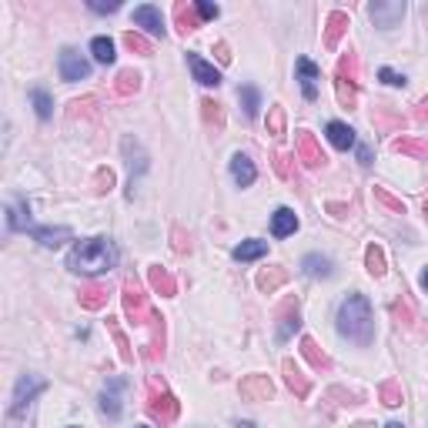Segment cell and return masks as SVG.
Returning a JSON list of instances; mask_svg holds the SVG:
<instances>
[{
    "instance_id": "1",
    "label": "cell",
    "mask_w": 428,
    "mask_h": 428,
    "mask_svg": "<svg viewBox=\"0 0 428 428\" xmlns=\"http://www.w3.org/2000/svg\"><path fill=\"white\" fill-rule=\"evenodd\" d=\"M338 335H345L348 341L368 348L375 341V318H372V305L365 295H348L338 308Z\"/></svg>"
},
{
    "instance_id": "2",
    "label": "cell",
    "mask_w": 428,
    "mask_h": 428,
    "mask_svg": "<svg viewBox=\"0 0 428 428\" xmlns=\"http://www.w3.org/2000/svg\"><path fill=\"white\" fill-rule=\"evenodd\" d=\"M117 264V248L111 238H87L77 241L74 251L67 255V268L74 275H104Z\"/></svg>"
},
{
    "instance_id": "3",
    "label": "cell",
    "mask_w": 428,
    "mask_h": 428,
    "mask_svg": "<svg viewBox=\"0 0 428 428\" xmlns=\"http://www.w3.org/2000/svg\"><path fill=\"white\" fill-rule=\"evenodd\" d=\"M335 94H338V104L348 108V111L358 104V54L354 51H345V54L338 57Z\"/></svg>"
},
{
    "instance_id": "4",
    "label": "cell",
    "mask_w": 428,
    "mask_h": 428,
    "mask_svg": "<svg viewBox=\"0 0 428 428\" xmlns=\"http://www.w3.org/2000/svg\"><path fill=\"white\" fill-rule=\"evenodd\" d=\"M148 411H151V418L161 422V425L178 422V411H181V402L164 388V382H161L157 375H151L148 378Z\"/></svg>"
},
{
    "instance_id": "5",
    "label": "cell",
    "mask_w": 428,
    "mask_h": 428,
    "mask_svg": "<svg viewBox=\"0 0 428 428\" xmlns=\"http://www.w3.org/2000/svg\"><path fill=\"white\" fill-rule=\"evenodd\" d=\"M44 388H47L44 378H37V375H20L17 385H14V395H10V405H7V422H14L17 415H24V411L31 409V402Z\"/></svg>"
},
{
    "instance_id": "6",
    "label": "cell",
    "mask_w": 428,
    "mask_h": 428,
    "mask_svg": "<svg viewBox=\"0 0 428 428\" xmlns=\"http://www.w3.org/2000/svg\"><path fill=\"white\" fill-rule=\"evenodd\" d=\"M121 301H124V315L130 318V325H148L151 308H148V298H144V291H141L137 278L124 281V288H121Z\"/></svg>"
},
{
    "instance_id": "7",
    "label": "cell",
    "mask_w": 428,
    "mask_h": 428,
    "mask_svg": "<svg viewBox=\"0 0 428 428\" xmlns=\"http://www.w3.org/2000/svg\"><path fill=\"white\" fill-rule=\"evenodd\" d=\"M405 0H375L368 3V17H372L375 27H382V31H391V27H398L402 17H405Z\"/></svg>"
},
{
    "instance_id": "8",
    "label": "cell",
    "mask_w": 428,
    "mask_h": 428,
    "mask_svg": "<svg viewBox=\"0 0 428 428\" xmlns=\"http://www.w3.org/2000/svg\"><path fill=\"white\" fill-rule=\"evenodd\" d=\"M275 321H278V328H275V338H278V341H288V338L301 328V305H298V298H295V295H291V298H284L278 305Z\"/></svg>"
},
{
    "instance_id": "9",
    "label": "cell",
    "mask_w": 428,
    "mask_h": 428,
    "mask_svg": "<svg viewBox=\"0 0 428 428\" xmlns=\"http://www.w3.org/2000/svg\"><path fill=\"white\" fill-rule=\"evenodd\" d=\"M295 151H298V161L305 164L308 171H318L328 164V157H325V151L318 144V137L311 130H298V137H295Z\"/></svg>"
},
{
    "instance_id": "10",
    "label": "cell",
    "mask_w": 428,
    "mask_h": 428,
    "mask_svg": "<svg viewBox=\"0 0 428 428\" xmlns=\"http://www.w3.org/2000/svg\"><path fill=\"white\" fill-rule=\"evenodd\" d=\"M57 67H60V77H64L67 84H74V80H84V77L91 74V64H87L84 57L77 54L74 47H64V51H60V60H57Z\"/></svg>"
},
{
    "instance_id": "11",
    "label": "cell",
    "mask_w": 428,
    "mask_h": 428,
    "mask_svg": "<svg viewBox=\"0 0 428 428\" xmlns=\"http://www.w3.org/2000/svg\"><path fill=\"white\" fill-rule=\"evenodd\" d=\"M238 395L244 402H268L275 395V385L268 375H244L241 385H238Z\"/></svg>"
},
{
    "instance_id": "12",
    "label": "cell",
    "mask_w": 428,
    "mask_h": 428,
    "mask_svg": "<svg viewBox=\"0 0 428 428\" xmlns=\"http://www.w3.org/2000/svg\"><path fill=\"white\" fill-rule=\"evenodd\" d=\"M148 325H151V341L144 345V358L148 361H161L164 358V341H168V335H164V315L161 311H151Z\"/></svg>"
},
{
    "instance_id": "13",
    "label": "cell",
    "mask_w": 428,
    "mask_h": 428,
    "mask_svg": "<svg viewBox=\"0 0 428 428\" xmlns=\"http://www.w3.org/2000/svg\"><path fill=\"white\" fill-rule=\"evenodd\" d=\"M281 375H284V385H288V391H291L295 398H301V402H305V398L311 395V382H308V375L301 372L291 358H284V361H281Z\"/></svg>"
},
{
    "instance_id": "14",
    "label": "cell",
    "mask_w": 428,
    "mask_h": 428,
    "mask_svg": "<svg viewBox=\"0 0 428 428\" xmlns=\"http://www.w3.org/2000/svg\"><path fill=\"white\" fill-rule=\"evenodd\" d=\"M111 298V288L104 284V281H91V284H84L80 291H77V301H80V308L84 311H101L104 305Z\"/></svg>"
},
{
    "instance_id": "15",
    "label": "cell",
    "mask_w": 428,
    "mask_h": 428,
    "mask_svg": "<svg viewBox=\"0 0 428 428\" xmlns=\"http://www.w3.org/2000/svg\"><path fill=\"white\" fill-rule=\"evenodd\" d=\"M348 27H352L348 14H345V10H332V14H328V20H325V47H328V51H335L338 40L348 34Z\"/></svg>"
},
{
    "instance_id": "16",
    "label": "cell",
    "mask_w": 428,
    "mask_h": 428,
    "mask_svg": "<svg viewBox=\"0 0 428 428\" xmlns=\"http://www.w3.org/2000/svg\"><path fill=\"white\" fill-rule=\"evenodd\" d=\"M134 24H137V27H144V31H148V34H154V37H164V20H161V10H157V7H151V3L134 7Z\"/></svg>"
},
{
    "instance_id": "17",
    "label": "cell",
    "mask_w": 428,
    "mask_h": 428,
    "mask_svg": "<svg viewBox=\"0 0 428 428\" xmlns=\"http://www.w3.org/2000/svg\"><path fill=\"white\" fill-rule=\"evenodd\" d=\"M148 281L161 298H174V295H178V281H174V275H171L168 268H161V264H151L148 268Z\"/></svg>"
},
{
    "instance_id": "18",
    "label": "cell",
    "mask_w": 428,
    "mask_h": 428,
    "mask_svg": "<svg viewBox=\"0 0 428 428\" xmlns=\"http://www.w3.org/2000/svg\"><path fill=\"white\" fill-rule=\"evenodd\" d=\"M187 67H191L194 80L205 84V87H218V84H221V74L214 71V64H207L201 54H187Z\"/></svg>"
},
{
    "instance_id": "19",
    "label": "cell",
    "mask_w": 428,
    "mask_h": 428,
    "mask_svg": "<svg viewBox=\"0 0 428 428\" xmlns=\"http://www.w3.org/2000/svg\"><path fill=\"white\" fill-rule=\"evenodd\" d=\"M231 178H234V185H238V187H251V185H255V178H258L255 161H251L248 154H241V151L231 157Z\"/></svg>"
},
{
    "instance_id": "20",
    "label": "cell",
    "mask_w": 428,
    "mask_h": 428,
    "mask_svg": "<svg viewBox=\"0 0 428 428\" xmlns=\"http://www.w3.org/2000/svg\"><path fill=\"white\" fill-rule=\"evenodd\" d=\"M288 268H281V264H271V268H264V271H258V278H255V284H258V291H264V295H275L281 284H288Z\"/></svg>"
},
{
    "instance_id": "21",
    "label": "cell",
    "mask_w": 428,
    "mask_h": 428,
    "mask_svg": "<svg viewBox=\"0 0 428 428\" xmlns=\"http://www.w3.org/2000/svg\"><path fill=\"white\" fill-rule=\"evenodd\" d=\"M121 391H124V378H111L108 388L101 391V411L108 418H121Z\"/></svg>"
},
{
    "instance_id": "22",
    "label": "cell",
    "mask_w": 428,
    "mask_h": 428,
    "mask_svg": "<svg viewBox=\"0 0 428 428\" xmlns=\"http://www.w3.org/2000/svg\"><path fill=\"white\" fill-rule=\"evenodd\" d=\"M301 354L308 358V365H311L315 372H332V358H328V352H325L311 335L301 338Z\"/></svg>"
},
{
    "instance_id": "23",
    "label": "cell",
    "mask_w": 428,
    "mask_h": 428,
    "mask_svg": "<svg viewBox=\"0 0 428 428\" xmlns=\"http://www.w3.org/2000/svg\"><path fill=\"white\" fill-rule=\"evenodd\" d=\"M174 24H178V31L181 34H194L198 27H201V17H198V10H194V3H187V0H178L174 3Z\"/></svg>"
},
{
    "instance_id": "24",
    "label": "cell",
    "mask_w": 428,
    "mask_h": 428,
    "mask_svg": "<svg viewBox=\"0 0 428 428\" xmlns=\"http://www.w3.org/2000/svg\"><path fill=\"white\" fill-rule=\"evenodd\" d=\"M31 234H34V241H40L44 248H60L64 241H71V238H74V231H71V228H64V224H57V228H51V224H47V228H34Z\"/></svg>"
},
{
    "instance_id": "25",
    "label": "cell",
    "mask_w": 428,
    "mask_h": 428,
    "mask_svg": "<svg viewBox=\"0 0 428 428\" xmlns=\"http://www.w3.org/2000/svg\"><path fill=\"white\" fill-rule=\"evenodd\" d=\"M295 67H298V80H301V94H305V101H315V97H318L315 80H318V74H321V71H318L308 57H298V64H295Z\"/></svg>"
},
{
    "instance_id": "26",
    "label": "cell",
    "mask_w": 428,
    "mask_h": 428,
    "mask_svg": "<svg viewBox=\"0 0 428 428\" xmlns=\"http://www.w3.org/2000/svg\"><path fill=\"white\" fill-rule=\"evenodd\" d=\"M298 231V214L291 211V207H278L275 214H271V234L275 238H288V234H295Z\"/></svg>"
},
{
    "instance_id": "27",
    "label": "cell",
    "mask_w": 428,
    "mask_h": 428,
    "mask_svg": "<svg viewBox=\"0 0 428 428\" xmlns=\"http://www.w3.org/2000/svg\"><path fill=\"white\" fill-rule=\"evenodd\" d=\"M395 154H409L415 161H428V141L425 137H395L391 141Z\"/></svg>"
},
{
    "instance_id": "28",
    "label": "cell",
    "mask_w": 428,
    "mask_h": 428,
    "mask_svg": "<svg viewBox=\"0 0 428 428\" xmlns=\"http://www.w3.org/2000/svg\"><path fill=\"white\" fill-rule=\"evenodd\" d=\"M301 271H305L308 278H332V275H335L332 261L325 258V255H305V258H301Z\"/></svg>"
},
{
    "instance_id": "29",
    "label": "cell",
    "mask_w": 428,
    "mask_h": 428,
    "mask_svg": "<svg viewBox=\"0 0 428 428\" xmlns=\"http://www.w3.org/2000/svg\"><path fill=\"white\" fill-rule=\"evenodd\" d=\"M268 255V241H261V238H248V241H241L234 251H231V258L234 261H258Z\"/></svg>"
},
{
    "instance_id": "30",
    "label": "cell",
    "mask_w": 428,
    "mask_h": 428,
    "mask_svg": "<svg viewBox=\"0 0 428 428\" xmlns=\"http://www.w3.org/2000/svg\"><path fill=\"white\" fill-rule=\"evenodd\" d=\"M27 224H31V205L24 198H17L14 205L7 207V228L10 231H27Z\"/></svg>"
},
{
    "instance_id": "31",
    "label": "cell",
    "mask_w": 428,
    "mask_h": 428,
    "mask_svg": "<svg viewBox=\"0 0 428 428\" xmlns=\"http://www.w3.org/2000/svg\"><path fill=\"white\" fill-rule=\"evenodd\" d=\"M141 91V74L137 71H121V74L114 77V94L117 97H130V94H137Z\"/></svg>"
},
{
    "instance_id": "32",
    "label": "cell",
    "mask_w": 428,
    "mask_h": 428,
    "mask_svg": "<svg viewBox=\"0 0 428 428\" xmlns=\"http://www.w3.org/2000/svg\"><path fill=\"white\" fill-rule=\"evenodd\" d=\"M328 141H332L338 151H348V148H354V130L348 128V124H341V121H332V124H328Z\"/></svg>"
},
{
    "instance_id": "33",
    "label": "cell",
    "mask_w": 428,
    "mask_h": 428,
    "mask_svg": "<svg viewBox=\"0 0 428 428\" xmlns=\"http://www.w3.org/2000/svg\"><path fill=\"white\" fill-rule=\"evenodd\" d=\"M365 271H368L372 278H382V275L388 271V264H385V251H382L378 244H368V248H365Z\"/></svg>"
},
{
    "instance_id": "34",
    "label": "cell",
    "mask_w": 428,
    "mask_h": 428,
    "mask_svg": "<svg viewBox=\"0 0 428 428\" xmlns=\"http://www.w3.org/2000/svg\"><path fill=\"white\" fill-rule=\"evenodd\" d=\"M378 402H382V405H388V409H398V405H402V402H405V391H402V385H398V382H382V385H378Z\"/></svg>"
},
{
    "instance_id": "35",
    "label": "cell",
    "mask_w": 428,
    "mask_h": 428,
    "mask_svg": "<svg viewBox=\"0 0 428 428\" xmlns=\"http://www.w3.org/2000/svg\"><path fill=\"white\" fill-rule=\"evenodd\" d=\"M108 332H111L114 345H117V352H121V361L128 365V361H134V352H130V341L128 335L121 332V325H117V318H108Z\"/></svg>"
},
{
    "instance_id": "36",
    "label": "cell",
    "mask_w": 428,
    "mask_h": 428,
    "mask_svg": "<svg viewBox=\"0 0 428 428\" xmlns=\"http://www.w3.org/2000/svg\"><path fill=\"white\" fill-rule=\"evenodd\" d=\"M268 134L278 137V141L288 134V117H284V108H281V104H271V108H268Z\"/></svg>"
},
{
    "instance_id": "37",
    "label": "cell",
    "mask_w": 428,
    "mask_h": 428,
    "mask_svg": "<svg viewBox=\"0 0 428 428\" xmlns=\"http://www.w3.org/2000/svg\"><path fill=\"white\" fill-rule=\"evenodd\" d=\"M201 117H205L207 128H214V130H221V128H224V111H221V104H218V101H211V97H205V101H201Z\"/></svg>"
},
{
    "instance_id": "38",
    "label": "cell",
    "mask_w": 428,
    "mask_h": 428,
    "mask_svg": "<svg viewBox=\"0 0 428 428\" xmlns=\"http://www.w3.org/2000/svg\"><path fill=\"white\" fill-rule=\"evenodd\" d=\"M238 101H241V108H244V114H248V117H258V108H261L258 87H251V84L238 87Z\"/></svg>"
},
{
    "instance_id": "39",
    "label": "cell",
    "mask_w": 428,
    "mask_h": 428,
    "mask_svg": "<svg viewBox=\"0 0 428 428\" xmlns=\"http://www.w3.org/2000/svg\"><path fill=\"white\" fill-rule=\"evenodd\" d=\"M91 54L97 64H114V40L111 37H94L91 40Z\"/></svg>"
},
{
    "instance_id": "40",
    "label": "cell",
    "mask_w": 428,
    "mask_h": 428,
    "mask_svg": "<svg viewBox=\"0 0 428 428\" xmlns=\"http://www.w3.org/2000/svg\"><path fill=\"white\" fill-rule=\"evenodd\" d=\"M124 47H128L130 54H141V57H151V54H154L151 40L144 37V34H137V31H128V34H124Z\"/></svg>"
},
{
    "instance_id": "41",
    "label": "cell",
    "mask_w": 428,
    "mask_h": 428,
    "mask_svg": "<svg viewBox=\"0 0 428 428\" xmlns=\"http://www.w3.org/2000/svg\"><path fill=\"white\" fill-rule=\"evenodd\" d=\"M31 101H34V108H37L40 121H47V117L54 114V101H51V94L44 91V87H34V91H31Z\"/></svg>"
},
{
    "instance_id": "42",
    "label": "cell",
    "mask_w": 428,
    "mask_h": 428,
    "mask_svg": "<svg viewBox=\"0 0 428 428\" xmlns=\"http://www.w3.org/2000/svg\"><path fill=\"white\" fill-rule=\"evenodd\" d=\"M114 181H117V178H114V171H111V168H97V171H94L91 191L97 194V198H101V194H108V191L114 187Z\"/></svg>"
},
{
    "instance_id": "43",
    "label": "cell",
    "mask_w": 428,
    "mask_h": 428,
    "mask_svg": "<svg viewBox=\"0 0 428 428\" xmlns=\"http://www.w3.org/2000/svg\"><path fill=\"white\" fill-rule=\"evenodd\" d=\"M375 201L382 207H388L391 214H405V201L402 198H395L391 191H385V187H375Z\"/></svg>"
},
{
    "instance_id": "44",
    "label": "cell",
    "mask_w": 428,
    "mask_h": 428,
    "mask_svg": "<svg viewBox=\"0 0 428 428\" xmlns=\"http://www.w3.org/2000/svg\"><path fill=\"white\" fill-rule=\"evenodd\" d=\"M171 248H174L178 255H191V248H194V244H191V234H187L181 224L171 228Z\"/></svg>"
},
{
    "instance_id": "45",
    "label": "cell",
    "mask_w": 428,
    "mask_h": 428,
    "mask_svg": "<svg viewBox=\"0 0 428 428\" xmlns=\"http://www.w3.org/2000/svg\"><path fill=\"white\" fill-rule=\"evenodd\" d=\"M391 318L398 321V325H405V328H411L415 325V315H411V305L405 298H398V301H391Z\"/></svg>"
},
{
    "instance_id": "46",
    "label": "cell",
    "mask_w": 428,
    "mask_h": 428,
    "mask_svg": "<svg viewBox=\"0 0 428 428\" xmlns=\"http://www.w3.org/2000/svg\"><path fill=\"white\" fill-rule=\"evenodd\" d=\"M291 161H295L291 154H278V157H275V171H278L281 181H291V178H295V174H291Z\"/></svg>"
},
{
    "instance_id": "47",
    "label": "cell",
    "mask_w": 428,
    "mask_h": 428,
    "mask_svg": "<svg viewBox=\"0 0 428 428\" xmlns=\"http://www.w3.org/2000/svg\"><path fill=\"white\" fill-rule=\"evenodd\" d=\"M194 10H198L201 20H218V14H221V7H218V3H207V0H198Z\"/></svg>"
},
{
    "instance_id": "48",
    "label": "cell",
    "mask_w": 428,
    "mask_h": 428,
    "mask_svg": "<svg viewBox=\"0 0 428 428\" xmlns=\"http://www.w3.org/2000/svg\"><path fill=\"white\" fill-rule=\"evenodd\" d=\"M378 77H382L388 87H405V84H409V80H405V74H395L391 67H382V71H378Z\"/></svg>"
},
{
    "instance_id": "49",
    "label": "cell",
    "mask_w": 428,
    "mask_h": 428,
    "mask_svg": "<svg viewBox=\"0 0 428 428\" xmlns=\"http://www.w3.org/2000/svg\"><path fill=\"white\" fill-rule=\"evenodd\" d=\"M91 108H94V97H84V101H71V104H67V114H71V117H80V114H91Z\"/></svg>"
},
{
    "instance_id": "50",
    "label": "cell",
    "mask_w": 428,
    "mask_h": 428,
    "mask_svg": "<svg viewBox=\"0 0 428 428\" xmlns=\"http://www.w3.org/2000/svg\"><path fill=\"white\" fill-rule=\"evenodd\" d=\"M87 7H91L94 14H114V10H117L121 3H117V0H108V3H104V0H91Z\"/></svg>"
},
{
    "instance_id": "51",
    "label": "cell",
    "mask_w": 428,
    "mask_h": 428,
    "mask_svg": "<svg viewBox=\"0 0 428 428\" xmlns=\"http://www.w3.org/2000/svg\"><path fill=\"white\" fill-rule=\"evenodd\" d=\"M325 211H328L332 218H348V214H352V207L341 205V201H328V205H325Z\"/></svg>"
},
{
    "instance_id": "52",
    "label": "cell",
    "mask_w": 428,
    "mask_h": 428,
    "mask_svg": "<svg viewBox=\"0 0 428 428\" xmlns=\"http://www.w3.org/2000/svg\"><path fill=\"white\" fill-rule=\"evenodd\" d=\"M214 57H218L221 64H231V47H228L224 40H218V44H214Z\"/></svg>"
},
{
    "instance_id": "53",
    "label": "cell",
    "mask_w": 428,
    "mask_h": 428,
    "mask_svg": "<svg viewBox=\"0 0 428 428\" xmlns=\"http://www.w3.org/2000/svg\"><path fill=\"white\" fill-rule=\"evenodd\" d=\"M415 121H418V124H428V97H422V101L415 104Z\"/></svg>"
},
{
    "instance_id": "54",
    "label": "cell",
    "mask_w": 428,
    "mask_h": 428,
    "mask_svg": "<svg viewBox=\"0 0 428 428\" xmlns=\"http://www.w3.org/2000/svg\"><path fill=\"white\" fill-rule=\"evenodd\" d=\"M358 164H361V168L372 164V148H368V144H358Z\"/></svg>"
},
{
    "instance_id": "55",
    "label": "cell",
    "mask_w": 428,
    "mask_h": 428,
    "mask_svg": "<svg viewBox=\"0 0 428 428\" xmlns=\"http://www.w3.org/2000/svg\"><path fill=\"white\" fill-rule=\"evenodd\" d=\"M418 284H422V288L428 291V264H425V271H422V278H418Z\"/></svg>"
},
{
    "instance_id": "56",
    "label": "cell",
    "mask_w": 428,
    "mask_h": 428,
    "mask_svg": "<svg viewBox=\"0 0 428 428\" xmlns=\"http://www.w3.org/2000/svg\"><path fill=\"white\" fill-rule=\"evenodd\" d=\"M234 428H258V425H255V422H238Z\"/></svg>"
},
{
    "instance_id": "57",
    "label": "cell",
    "mask_w": 428,
    "mask_h": 428,
    "mask_svg": "<svg viewBox=\"0 0 428 428\" xmlns=\"http://www.w3.org/2000/svg\"><path fill=\"white\" fill-rule=\"evenodd\" d=\"M385 428H405V425H402V422H388V425H385Z\"/></svg>"
},
{
    "instance_id": "58",
    "label": "cell",
    "mask_w": 428,
    "mask_h": 428,
    "mask_svg": "<svg viewBox=\"0 0 428 428\" xmlns=\"http://www.w3.org/2000/svg\"><path fill=\"white\" fill-rule=\"evenodd\" d=\"M422 211H425V218H428V198H425V205H422Z\"/></svg>"
},
{
    "instance_id": "59",
    "label": "cell",
    "mask_w": 428,
    "mask_h": 428,
    "mask_svg": "<svg viewBox=\"0 0 428 428\" xmlns=\"http://www.w3.org/2000/svg\"><path fill=\"white\" fill-rule=\"evenodd\" d=\"M67 428H77V425H67Z\"/></svg>"
},
{
    "instance_id": "60",
    "label": "cell",
    "mask_w": 428,
    "mask_h": 428,
    "mask_svg": "<svg viewBox=\"0 0 428 428\" xmlns=\"http://www.w3.org/2000/svg\"><path fill=\"white\" fill-rule=\"evenodd\" d=\"M137 428H144V425H137Z\"/></svg>"
}]
</instances>
